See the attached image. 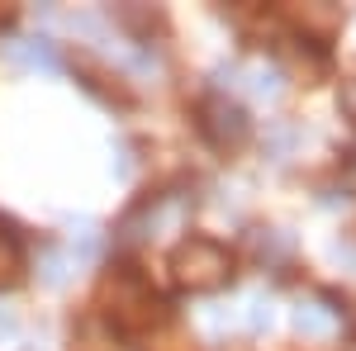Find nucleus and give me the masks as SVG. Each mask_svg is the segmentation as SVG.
<instances>
[{"instance_id":"obj_11","label":"nucleus","mask_w":356,"mask_h":351,"mask_svg":"<svg viewBox=\"0 0 356 351\" xmlns=\"http://www.w3.org/2000/svg\"><path fill=\"white\" fill-rule=\"evenodd\" d=\"M19 337V323H15V313L10 309H0V342H15Z\"/></svg>"},{"instance_id":"obj_3","label":"nucleus","mask_w":356,"mask_h":351,"mask_svg":"<svg viewBox=\"0 0 356 351\" xmlns=\"http://www.w3.org/2000/svg\"><path fill=\"white\" fill-rule=\"evenodd\" d=\"M200 129L209 133L214 147H243L247 138H252L247 114L233 105V100H223V95H214V100H204V105H200Z\"/></svg>"},{"instance_id":"obj_1","label":"nucleus","mask_w":356,"mask_h":351,"mask_svg":"<svg viewBox=\"0 0 356 351\" xmlns=\"http://www.w3.org/2000/svg\"><path fill=\"white\" fill-rule=\"evenodd\" d=\"M100 309H105L110 323L119 327V332H129V337H138V332L162 323V299L152 295L134 270H114L110 280L100 285Z\"/></svg>"},{"instance_id":"obj_6","label":"nucleus","mask_w":356,"mask_h":351,"mask_svg":"<svg viewBox=\"0 0 356 351\" xmlns=\"http://www.w3.org/2000/svg\"><path fill=\"white\" fill-rule=\"evenodd\" d=\"M295 19H300L309 43H323V38H332V33L342 28V15H337L332 5H304V10H295Z\"/></svg>"},{"instance_id":"obj_12","label":"nucleus","mask_w":356,"mask_h":351,"mask_svg":"<svg viewBox=\"0 0 356 351\" xmlns=\"http://www.w3.org/2000/svg\"><path fill=\"white\" fill-rule=\"evenodd\" d=\"M342 114L356 119V76H352V81H342Z\"/></svg>"},{"instance_id":"obj_8","label":"nucleus","mask_w":356,"mask_h":351,"mask_svg":"<svg viewBox=\"0 0 356 351\" xmlns=\"http://www.w3.org/2000/svg\"><path fill=\"white\" fill-rule=\"evenodd\" d=\"M5 53L15 57V62H24V67H43V72H53V67H57V57H53L48 43H10Z\"/></svg>"},{"instance_id":"obj_5","label":"nucleus","mask_w":356,"mask_h":351,"mask_svg":"<svg viewBox=\"0 0 356 351\" xmlns=\"http://www.w3.org/2000/svg\"><path fill=\"white\" fill-rule=\"evenodd\" d=\"M24 247L10 233V223H0V290H15L24 280Z\"/></svg>"},{"instance_id":"obj_9","label":"nucleus","mask_w":356,"mask_h":351,"mask_svg":"<svg viewBox=\"0 0 356 351\" xmlns=\"http://www.w3.org/2000/svg\"><path fill=\"white\" fill-rule=\"evenodd\" d=\"M247 85H252L257 100H275V95H280V72L257 62V67H247Z\"/></svg>"},{"instance_id":"obj_2","label":"nucleus","mask_w":356,"mask_h":351,"mask_svg":"<svg viewBox=\"0 0 356 351\" xmlns=\"http://www.w3.org/2000/svg\"><path fill=\"white\" fill-rule=\"evenodd\" d=\"M171 275H176L181 290L209 295V290L228 285L233 256H228V247L214 243V238H186V243H176V252H171Z\"/></svg>"},{"instance_id":"obj_7","label":"nucleus","mask_w":356,"mask_h":351,"mask_svg":"<svg viewBox=\"0 0 356 351\" xmlns=\"http://www.w3.org/2000/svg\"><path fill=\"white\" fill-rule=\"evenodd\" d=\"M295 332L300 337H314V342H323L337 332V313H332L328 304H300L295 309Z\"/></svg>"},{"instance_id":"obj_4","label":"nucleus","mask_w":356,"mask_h":351,"mask_svg":"<svg viewBox=\"0 0 356 351\" xmlns=\"http://www.w3.org/2000/svg\"><path fill=\"white\" fill-rule=\"evenodd\" d=\"M181 223H186V199H176V195L152 199V209H147V238L152 243L166 238V233H181Z\"/></svg>"},{"instance_id":"obj_10","label":"nucleus","mask_w":356,"mask_h":351,"mask_svg":"<svg viewBox=\"0 0 356 351\" xmlns=\"http://www.w3.org/2000/svg\"><path fill=\"white\" fill-rule=\"evenodd\" d=\"M247 309H252V313H247V327H257V332L266 327V332H271V323H275V309L266 304V299H252Z\"/></svg>"}]
</instances>
